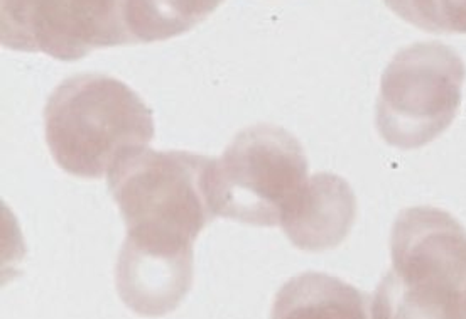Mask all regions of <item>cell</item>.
Returning <instances> with one entry per match:
<instances>
[{"label": "cell", "instance_id": "cell-1", "mask_svg": "<svg viewBox=\"0 0 466 319\" xmlns=\"http://www.w3.org/2000/svg\"><path fill=\"white\" fill-rule=\"evenodd\" d=\"M213 159L187 151L124 154L106 174L108 191L127 226V240L146 247L193 250L211 208Z\"/></svg>", "mask_w": 466, "mask_h": 319}, {"label": "cell", "instance_id": "cell-2", "mask_svg": "<svg viewBox=\"0 0 466 319\" xmlns=\"http://www.w3.org/2000/svg\"><path fill=\"white\" fill-rule=\"evenodd\" d=\"M49 153L71 176L100 179L124 154L154 139L149 106L126 83L98 73L59 83L45 106Z\"/></svg>", "mask_w": 466, "mask_h": 319}, {"label": "cell", "instance_id": "cell-3", "mask_svg": "<svg viewBox=\"0 0 466 319\" xmlns=\"http://www.w3.org/2000/svg\"><path fill=\"white\" fill-rule=\"evenodd\" d=\"M390 255L372 319H466V232L450 213L431 206L400 212Z\"/></svg>", "mask_w": 466, "mask_h": 319}, {"label": "cell", "instance_id": "cell-4", "mask_svg": "<svg viewBox=\"0 0 466 319\" xmlns=\"http://www.w3.org/2000/svg\"><path fill=\"white\" fill-rule=\"evenodd\" d=\"M308 157L288 130L257 124L240 130L213 159L211 208L217 216L254 226H278L308 183Z\"/></svg>", "mask_w": 466, "mask_h": 319}, {"label": "cell", "instance_id": "cell-5", "mask_svg": "<svg viewBox=\"0 0 466 319\" xmlns=\"http://www.w3.org/2000/svg\"><path fill=\"white\" fill-rule=\"evenodd\" d=\"M463 59L441 43H418L399 51L385 68L375 124L397 149H420L448 129L461 105Z\"/></svg>", "mask_w": 466, "mask_h": 319}, {"label": "cell", "instance_id": "cell-6", "mask_svg": "<svg viewBox=\"0 0 466 319\" xmlns=\"http://www.w3.org/2000/svg\"><path fill=\"white\" fill-rule=\"evenodd\" d=\"M2 46L76 61L102 47L136 45L126 0H2Z\"/></svg>", "mask_w": 466, "mask_h": 319}, {"label": "cell", "instance_id": "cell-7", "mask_svg": "<svg viewBox=\"0 0 466 319\" xmlns=\"http://www.w3.org/2000/svg\"><path fill=\"white\" fill-rule=\"evenodd\" d=\"M193 259V250L144 247L124 240L116 264V293L139 316H166L191 291Z\"/></svg>", "mask_w": 466, "mask_h": 319}, {"label": "cell", "instance_id": "cell-8", "mask_svg": "<svg viewBox=\"0 0 466 319\" xmlns=\"http://www.w3.org/2000/svg\"><path fill=\"white\" fill-rule=\"evenodd\" d=\"M357 218V198L343 177L319 173L309 177L280 220L294 247L323 252L339 247Z\"/></svg>", "mask_w": 466, "mask_h": 319}, {"label": "cell", "instance_id": "cell-9", "mask_svg": "<svg viewBox=\"0 0 466 319\" xmlns=\"http://www.w3.org/2000/svg\"><path fill=\"white\" fill-rule=\"evenodd\" d=\"M370 297L339 277L304 272L284 284L272 319H372Z\"/></svg>", "mask_w": 466, "mask_h": 319}, {"label": "cell", "instance_id": "cell-10", "mask_svg": "<svg viewBox=\"0 0 466 319\" xmlns=\"http://www.w3.org/2000/svg\"><path fill=\"white\" fill-rule=\"evenodd\" d=\"M225 0H126V23L136 43L166 41L208 19Z\"/></svg>", "mask_w": 466, "mask_h": 319}, {"label": "cell", "instance_id": "cell-11", "mask_svg": "<svg viewBox=\"0 0 466 319\" xmlns=\"http://www.w3.org/2000/svg\"><path fill=\"white\" fill-rule=\"evenodd\" d=\"M385 5L426 33L466 35V0H384Z\"/></svg>", "mask_w": 466, "mask_h": 319}, {"label": "cell", "instance_id": "cell-12", "mask_svg": "<svg viewBox=\"0 0 466 319\" xmlns=\"http://www.w3.org/2000/svg\"><path fill=\"white\" fill-rule=\"evenodd\" d=\"M465 306H466V294H465Z\"/></svg>", "mask_w": 466, "mask_h": 319}]
</instances>
